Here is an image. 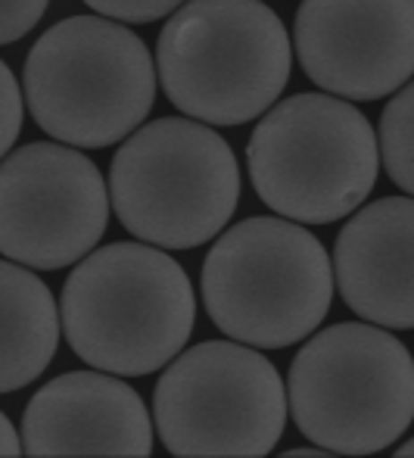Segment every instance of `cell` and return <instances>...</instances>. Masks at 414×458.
Segmentation results:
<instances>
[{"label":"cell","instance_id":"3","mask_svg":"<svg viewBox=\"0 0 414 458\" xmlns=\"http://www.w3.org/2000/svg\"><path fill=\"white\" fill-rule=\"evenodd\" d=\"M293 44L265 0H187L156 38L159 85L206 125L265 115L290 81Z\"/></svg>","mask_w":414,"mask_h":458},{"label":"cell","instance_id":"2","mask_svg":"<svg viewBox=\"0 0 414 458\" xmlns=\"http://www.w3.org/2000/svg\"><path fill=\"white\" fill-rule=\"evenodd\" d=\"M159 72L147 44L100 13L50 25L25 56L22 94L47 138L103 150L138 131L156 103Z\"/></svg>","mask_w":414,"mask_h":458},{"label":"cell","instance_id":"1","mask_svg":"<svg viewBox=\"0 0 414 458\" xmlns=\"http://www.w3.org/2000/svg\"><path fill=\"white\" fill-rule=\"evenodd\" d=\"M60 318L81 362L119 377H144L187 346L197 296L165 250L109 243L90 250L66 277Z\"/></svg>","mask_w":414,"mask_h":458},{"label":"cell","instance_id":"17","mask_svg":"<svg viewBox=\"0 0 414 458\" xmlns=\"http://www.w3.org/2000/svg\"><path fill=\"white\" fill-rule=\"evenodd\" d=\"M47 6L50 0H0V44H13L29 35Z\"/></svg>","mask_w":414,"mask_h":458},{"label":"cell","instance_id":"19","mask_svg":"<svg viewBox=\"0 0 414 458\" xmlns=\"http://www.w3.org/2000/svg\"><path fill=\"white\" fill-rule=\"evenodd\" d=\"M306 455H312V458H321V455H327L325 449H290L287 453V458H306Z\"/></svg>","mask_w":414,"mask_h":458},{"label":"cell","instance_id":"6","mask_svg":"<svg viewBox=\"0 0 414 458\" xmlns=\"http://www.w3.org/2000/svg\"><path fill=\"white\" fill-rule=\"evenodd\" d=\"M241 199L231 144L197 119H156L131 131L109 163V203L122 228L163 250L209 243Z\"/></svg>","mask_w":414,"mask_h":458},{"label":"cell","instance_id":"5","mask_svg":"<svg viewBox=\"0 0 414 458\" xmlns=\"http://www.w3.org/2000/svg\"><path fill=\"white\" fill-rule=\"evenodd\" d=\"M287 399L300 434L325 453H384L414 421V359L390 327H325L290 362Z\"/></svg>","mask_w":414,"mask_h":458},{"label":"cell","instance_id":"13","mask_svg":"<svg viewBox=\"0 0 414 458\" xmlns=\"http://www.w3.org/2000/svg\"><path fill=\"white\" fill-rule=\"evenodd\" d=\"M60 306L22 262L0 259V393L38 380L60 346Z\"/></svg>","mask_w":414,"mask_h":458},{"label":"cell","instance_id":"9","mask_svg":"<svg viewBox=\"0 0 414 458\" xmlns=\"http://www.w3.org/2000/svg\"><path fill=\"white\" fill-rule=\"evenodd\" d=\"M109 187L79 147L35 140L0 159V256L25 268H66L97 250Z\"/></svg>","mask_w":414,"mask_h":458},{"label":"cell","instance_id":"16","mask_svg":"<svg viewBox=\"0 0 414 458\" xmlns=\"http://www.w3.org/2000/svg\"><path fill=\"white\" fill-rule=\"evenodd\" d=\"M19 131H22V91L10 66L0 60V159L13 150Z\"/></svg>","mask_w":414,"mask_h":458},{"label":"cell","instance_id":"8","mask_svg":"<svg viewBox=\"0 0 414 458\" xmlns=\"http://www.w3.org/2000/svg\"><path fill=\"white\" fill-rule=\"evenodd\" d=\"M277 368L241 340H206L181 352L153 390V424L172 455L258 458L287 428Z\"/></svg>","mask_w":414,"mask_h":458},{"label":"cell","instance_id":"7","mask_svg":"<svg viewBox=\"0 0 414 458\" xmlns=\"http://www.w3.org/2000/svg\"><path fill=\"white\" fill-rule=\"evenodd\" d=\"M247 163L271 212L300 225H331L371 197L380 140L368 115L342 97L296 94L252 128Z\"/></svg>","mask_w":414,"mask_h":458},{"label":"cell","instance_id":"18","mask_svg":"<svg viewBox=\"0 0 414 458\" xmlns=\"http://www.w3.org/2000/svg\"><path fill=\"white\" fill-rule=\"evenodd\" d=\"M16 455H22V440H19L10 418L0 411V458H16Z\"/></svg>","mask_w":414,"mask_h":458},{"label":"cell","instance_id":"15","mask_svg":"<svg viewBox=\"0 0 414 458\" xmlns=\"http://www.w3.org/2000/svg\"><path fill=\"white\" fill-rule=\"evenodd\" d=\"M94 13L115 22H131V25H147L165 19L178 10L187 0H84Z\"/></svg>","mask_w":414,"mask_h":458},{"label":"cell","instance_id":"10","mask_svg":"<svg viewBox=\"0 0 414 458\" xmlns=\"http://www.w3.org/2000/svg\"><path fill=\"white\" fill-rule=\"evenodd\" d=\"M293 41L321 91L380 100L414 75V0H302Z\"/></svg>","mask_w":414,"mask_h":458},{"label":"cell","instance_id":"11","mask_svg":"<svg viewBox=\"0 0 414 458\" xmlns=\"http://www.w3.org/2000/svg\"><path fill=\"white\" fill-rule=\"evenodd\" d=\"M153 418L144 399L109 371H69L44 384L22 415V455L150 458Z\"/></svg>","mask_w":414,"mask_h":458},{"label":"cell","instance_id":"14","mask_svg":"<svg viewBox=\"0 0 414 458\" xmlns=\"http://www.w3.org/2000/svg\"><path fill=\"white\" fill-rule=\"evenodd\" d=\"M377 140L390 182L414 197V79L384 106Z\"/></svg>","mask_w":414,"mask_h":458},{"label":"cell","instance_id":"4","mask_svg":"<svg viewBox=\"0 0 414 458\" xmlns=\"http://www.w3.org/2000/svg\"><path fill=\"white\" fill-rule=\"evenodd\" d=\"M334 284V262L312 231L283 216H252L215 241L199 287L222 334L256 350H287L321 327Z\"/></svg>","mask_w":414,"mask_h":458},{"label":"cell","instance_id":"20","mask_svg":"<svg viewBox=\"0 0 414 458\" xmlns=\"http://www.w3.org/2000/svg\"><path fill=\"white\" fill-rule=\"evenodd\" d=\"M396 455H399V458H414V437H411L409 443H402V446L396 449Z\"/></svg>","mask_w":414,"mask_h":458},{"label":"cell","instance_id":"12","mask_svg":"<svg viewBox=\"0 0 414 458\" xmlns=\"http://www.w3.org/2000/svg\"><path fill=\"white\" fill-rule=\"evenodd\" d=\"M340 296L359 318L414 327V197H384L352 212L334 247Z\"/></svg>","mask_w":414,"mask_h":458}]
</instances>
